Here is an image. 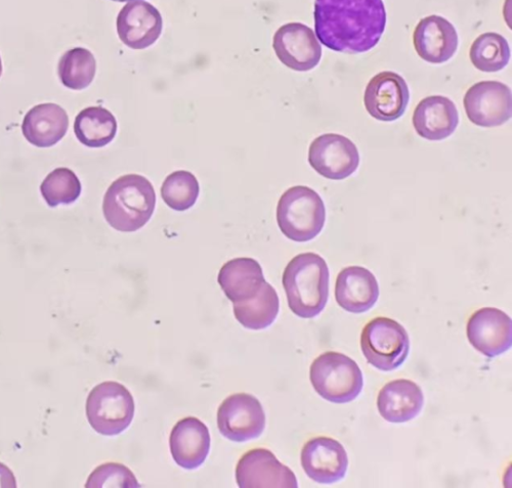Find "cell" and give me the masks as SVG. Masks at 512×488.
Segmentation results:
<instances>
[{"label":"cell","instance_id":"6da1fadb","mask_svg":"<svg viewBox=\"0 0 512 488\" xmlns=\"http://www.w3.org/2000/svg\"><path fill=\"white\" fill-rule=\"evenodd\" d=\"M314 17L321 43L351 55L375 48L387 26L382 0H316Z\"/></svg>","mask_w":512,"mask_h":488},{"label":"cell","instance_id":"7a4b0ae2","mask_svg":"<svg viewBox=\"0 0 512 488\" xmlns=\"http://www.w3.org/2000/svg\"><path fill=\"white\" fill-rule=\"evenodd\" d=\"M282 283L295 316L313 319L323 312L329 296V269L320 255L295 256L286 266Z\"/></svg>","mask_w":512,"mask_h":488},{"label":"cell","instance_id":"3957f363","mask_svg":"<svg viewBox=\"0 0 512 488\" xmlns=\"http://www.w3.org/2000/svg\"><path fill=\"white\" fill-rule=\"evenodd\" d=\"M155 206V190L146 177L127 174L119 177L107 190L103 212L113 229L133 233L148 224Z\"/></svg>","mask_w":512,"mask_h":488},{"label":"cell","instance_id":"277c9868","mask_svg":"<svg viewBox=\"0 0 512 488\" xmlns=\"http://www.w3.org/2000/svg\"><path fill=\"white\" fill-rule=\"evenodd\" d=\"M277 221L282 234L289 240L300 243L312 241L325 226L324 201L311 188H290L278 203Z\"/></svg>","mask_w":512,"mask_h":488},{"label":"cell","instance_id":"5b68a950","mask_svg":"<svg viewBox=\"0 0 512 488\" xmlns=\"http://www.w3.org/2000/svg\"><path fill=\"white\" fill-rule=\"evenodd\" d=\"M310 379L317 393L333 404H348L360 395L364 380L358 364L343 353L328 351L311 366Z\"/></svg>","mask_w":512,"mask_h":488},{"label":"cell","instance_id":"8992f818","mask_svg":"<svg viewBox=\"0 0 512 488\" xmlns=\"http://www.w3.org/2000/svg\"><path fill=\"white\" fill-rule=\"evenodd\" d=\"M135 411L132 393L115 381L97 385L88 397L89 423L96 432L104 436L118 435L130 427Z\"/></svg>","mask_w":512,"mask_h":488},{"label":"cell","instance_id":"52a82bcc","mask_svg":"<svg viewBox=\"0 0 512 488\" xmlns=\"http://www.w3.org/2000/svg\"><path fill=\"white\" fill-rule=\"evenodd\" d=\"M361 348L370 365L383 372H392L407 360L410 339L400 323L389 318H376L364 327Z\"/></svg>","mask_w":512,"mask_h":488},{"label":"cell","instance_id":"ba28073f","mask_svg":"<svg viewBox=\"0 0 512 488\" xmlns=\"http://www.w3.org/2000/svg\"><path fill=\"white\" fill-rule=\"evenodd\" d=\"M220 432L234 442L259 438L266 427V414L259 399L236 393L225 399L218 412Z\"/></svg>","mask_w":512,"mask_h":488},{"label":"cell","instance_id":"9c48e42d","mask_svg":"<svg viewBox=\"0 0 512 488\" xmlns=\"http://www.w3.org/2000/svg\"><path fill=\"white\" fill-rule=\"evenodd\" d=\"M309 162L326 179L343 181L357 171L360 155L350 139L335 133H326L310 146Z\"/></svg>","mask_w":512,"mask_h":488},{"label":"cell","instance_id":"30bf717a","mask_svg":"<svg viewBox=\"0 0 512 488\" xmlns=\"http://www.w3.org/2000/svg\"><path fill=\"white\" fill-rule=\"evenodd\" d=\"M463 103L468 119L480 127L500 126L512 115L510 88L498 81L476 83L465 94Z\"/></svg>","mask_w":512,"mask_h":488},{"label":"cell","instance_id":"8fae6325","mask_svg":"<svg viewBox=\"0 0 512 488\" xmlns=\"http://www.w3.org/2000/svg\"><path fill=\"white\" fill-rule=\"evenodd\" d=\"M273 47L278 59L298 72L313 70L322 58V48L315 32L302 23L280 27L275 33Z\"/></svg>","mask_w":512,"mask_h":488},{"label":"cell","instance_id":"7c38bea8","mask_svg":"<svg viewBox=\"0 0 512 488\" xmlns=\"http://www.w3.org/2000/svg\"><path fill=\"white\" fill-rule=\"evenodd\" d=\"M410 93L405 79L391 71L375 75L364 95L367 112L379 121L392 122L401 118L409 104Z\"/></svg>","mask_w":512,"mask_h":488},{"label":"cell","instance_id":"4fadbf2b","mask_svg":"<svg viewBox=\"0 0 512 488\" xmlns=\"http://www.w3.org/2000/svg\"><path fill=\"white\" fill-rule=\"evenodd\" d=\"M467 338L479 352L493 359L512 345V322L502 310L484 307L468 320Z\"/></svg>","mask_w":512,"mask_h":488},{"label":"cell","instance_id":"5bb4252c","mask_svg":"<svg viewBox=\"0 0 512 488\" xmlns=\"http://www.w3.org/2000/svg\"><path fill=\"white\" fill-rule=\"evenodd\" d=\"M236 479L241 488H296L294 473L265 449L251 450L240 459Z\"/></svg>","mask_w":512,"mask_h":488},{"label":"cell","instance_id":"9a60e30c","mask_svg":"<svg viewBox=\"0 0 512 488\" xmlns=\"http://www.w3.org/2000/svg\"><path fill=\"white\" fill-rule=\"evenodd\" d=\"M302 466L315 482L332 484L343 480L349 468V457L341 443L330 437H316L302 451Z\"/></svg>","mask_w":512,"mask_h":488},{"label":"cell","instance_id":"2e32d148","mask_svg":"<svg viewBox=\"0 0 512 488\" xmlns=\"http://www.w3.org/2000/svg\"><path fill=\"white\" fill-rule=\"evenodd\" d=\"M116 25L118 36L126 47L132 50H146L161 36L163 20L154 6L142 0H135L123 7Z\"/></svg>","mask_w":512,"mask_h":488},{"label":"cell","instance_id":"e0dca14e","mask_svg":"<svg viewBox=\"0 0 512 488\" xmlns=\"http://www.w3.org/2000/svg\"><path fill=\"white\" fill-rule=\"evenodd\" d=\"M455 27L441 16L422 19L413 34L414 48L418 56L432 64L448 62L458 49Z\"/></svg>","mask_w":512,"mask_h":488},{"label":"cell","instance_id":"ac0fdd59","mask_svg":"<svg viewBox=\"0 0 512 488\" xmlns=\"http://www.w3.org/2000/svg\"><path fill=\"white\" fill-rule=\"evenodd\" d=\"M210 433L207 426L194 417L179 421L170 434V453L184 469L199 468L210 451Z\"/></svg>","mask_w":512,"mask_h":488},{"label":"cell","instance_id":"d6986e66","mask_svg":"<svg viewBox=\"0 0 512 488\" xmlns=\"http://www.w3.org/2000/svg\"><path fill=\"white\" fill-rule=\"evenodd\" d=\"M379 297L374 275L362 266H349L341 271L335 285V299L341 308L352 314L368 312Z\"/></svg>","mask_w":512,"mask_h":488},{"label":"cell","instance_id":"ffe728a7","mask_svg":"<svg viewBox=\"0 0 512 488\" xmlns=\"http://www.w3.org/2000/svg\"><path fill=\"white\" fill-rule=\"evenodd\" d=\"M458 124L459 115L455 104L442 96L423 99L413 114V126L417 135L429 141L448 139Z\"/></svg>","mask_w":512,"mask_h":488},{"label":"cell","instance_id":"44dd1931","mask_svg":"<svg viewBox=\"0 0 512 488\" xmlns=\"http://www.w3.org/2000/svg\"><path fill=\"white\" fill-rule=\"evenodd\" d=\"M424 406L422 389L407 379L384 385L377 397L380 416L390 423H406L415 419Z\"/></svg>","mask_w":512,"mask_h":488},{"label":"cell","instance_id":"7402d4cb","mask_svg":"<svg viewBox=\"0 0 512 488\" xmlns=\"http://www.w3.org/2000/svg\"><path fill=\"white\" fill-rule=\"evenodd\" d=\"M69 127L67 112L57 104H41L25 115L22 132L25 139L38 148H51L61 142Z\"/></svg>","mask_w":512,"mask_h":488},{"label":"cell","instance_id":"603a6c76","mask_svg":"<svg viewBox=\"0 0 512 488\" xmlns=\"http://www.w3.org/2000/svg\"><path fill=\"white\" fill-rule=\"evenodd\" d=\"M218 281L227 298L233 303L258 295L267 282L261 264L247 257L228 261L220 271Z\"/></svg>","mask_w":512,"mask_h":488},{"label":"cell","instance_id":"cb8c5ba5","mask_svg":"<svg viewBox=\"0 0 512 488\" xmlns=\"http://www.w3.org/2000/svg\"><path fill=\"white\" fill-rule=\"evenodd\" d=\"M74 132L82 145L103 148L115 139L117 121L109 110L100 106L89 107L76 116Z\"/></svg>","mask_w":512,"mask_h":488},{"label":"cell","instance_id":"d4e9b609","mask_svg":"<svg viewBox=\"0 0 512 488\" xmlns=\"http://www.w3.org/2000/svg\"><path fill=\"white\" fill-rule=\"evenodd\" d=\"M280 302L275 288L266 282L258 295L234 303V315L237 321L249 330H264L277 319Z\"/></svg>","mask_w":512,"mask_h":488},{"label":"cell","instance_id":"484cf974","mask_svg":"<svg viewBox=\"0 0 512 488\" xmlns=\"http://www.w3.org/2000/svg\"><path fill=\"white\" fill-rule=\"evenodd\" d=\"M97 61L87 49L75 48L66 52L59 63L58 73L64 86L73 91H82L95 79Z\"/></svg>","mask_w":512,"mask_h":488},{"label":"cell","instance_id":"4316f807","mask_svg":"<svg viewBox=\"0 0 512 488\" xmlns=\"http://www.w3.org/2000/svg\"><path fill=\"white\" fill-rule=\"evenodd\" d=\"M469 58L480 71L492 73L504 69L510 60L507 40L498 33H485L473 43Z\"/></svg>","mask_w":512,"mask_h":488},{"label":"cell","instance_id":"83f0119b","mask_svg":"<svg viewBox=\"0 0 512 488\" xmlns=\"http://www.w3.org/2000/svg\"><path fill=\"white\" fill-rule=\"evenodd\" d=\"M200 193L196 176L186 170L169 174L161 188V197L165 204L176 211L192 208Z\"/></svg>","mask_w":512,"mask_h":488},{"label":"cell","instance_id":"f1b7e54d","mask_svg":"<svg viewBox=\"0 0 512 488\" xmlns=\"http://www.w3.org/2000/svg\"><path fill=\"white\" fill-rule=\"evenodd\" d=\"M81 190L77 175L66 167L52 171L40 186L42 197L53 208L74 203L80 197Z\"/></svg>","mask_w":512,"mask_h":488},{"label":"cell","instance_id":"f546056e","mask_svg":"<svg viewBox=\"0 0 512 488\" xmlns=\"http://www.w3.org/2000/svg\"><path fill=\"white\" fill-rule=\"evenodd\" d=\"M135 474L126 466L118 463H106L98 467L89 477L85 487L105 488V487H140Z\"/></svg>","mask_w":512,"mask_h":488},{"label":"cell","instance_id":"4dcf8cb0","mask_svg":"<svg viewBox=\"0 0 512 488\" xmlns=\"http://www.w3.org/2000/svg\"><path fill=\"white\" fill-rule=\"evenodd\" d=\"M17 480L13 471L3 463H0V488H16Z\"/></svg>","mask_w":512,"mask_h":488},{"label":"cell","instance_id":"1f68e13d","mask_svg":"<svg viewBox=\"0 0 512 488\" xmlns=\"http://www.w3.org/2000/svg\"><path fill=\"white\" fill-rule=\"evenodd\" d=\"M112 2L126 3V2H135V0H112Z\"/></svg>","mask_w":512,"mask_h":488},{"label":"cell","instance_id":"d6a6232c","mask_svg":"<svg viewBox=\"0 0 512 488\" xmlns=\"http://www.w3.org/2000/svg\"><path fill=\"white\" fill-rule=\"evenodd\" d=\"M3 75V62H2V58H0V77H2Z\"/></svg>","mask_w":512,"mask_h":488}]
</instances>
